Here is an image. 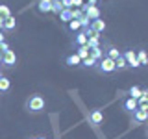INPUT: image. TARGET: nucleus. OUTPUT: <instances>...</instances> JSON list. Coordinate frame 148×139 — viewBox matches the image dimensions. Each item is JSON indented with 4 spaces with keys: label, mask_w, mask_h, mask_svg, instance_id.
Segmentation results:
<instances>
[{
    "label": "nucleus",
    "mask_w": 148,
    "mask_h": 139,
    "mask_svg": "<svg viewBox=\"0 0 148 139\" xmlns=\"http://www.w3.org/2000/svg\"><path fill=\"white\" fill-rule=\"evenodd\" d=\"M45 109V98L41 95H32L26 100V111L28 113H41Z\"/></svg>",
    "instance_id": "1"
},
{
    "label": "nucleus",
    "mask_w": 148,
    "mask_h": 139,
    "mask_svg": "<svg viewBox=\"0 0 148 139\" xmlns=\"http://www.w3.org/2000/svg\"><path fill=\"white\" fill-rule=\"evenodd\" d=\"M96 71L100 74H113L117 69H115V59H109V58H102L98 65H96Z\"/></svg>",
    "instance_id": "2"
},
{
    "label": "nucleus",
    "mask_w": 148,
    "mask_h": 139,
    "mask_svg": "<svg viewBox=\"0 0 148 139\" xmlns=\"http://www.w3.org/2000/svg\"><path fill=\"white\" fill-rule=\"evenodd\" d=\"M132 119H133V122H137V124L146 122V120H148V104H141V106H139V108L132 113Z\"/></svg>",
    "instance_id": "3"
},
{
    "label": "nucleus",
    "mask_w": 148,
    "mask_h": 139,
    "mask_svg": "<svg viewBox=\"0 0 148 139\" xmlns=\"http://www.w3.org/2000/svg\"><path fill=\"white\" fill-rule=\"evenodd\" d=\"M122 56H124V59H126L128 67H132V69H139V67H141L139 61H137V50L128 48V50H124V52H122Z\"/></svg>",
    "instance_id": "4"
},
{
    "label": "nucleus",
    "mask_w": 148,
    "mask_h": 139,
    "mask_svg": "<svg viewBox=\"0 0 148 139\" xmlns=\"http://www.w3.org/2000/svg\"><path fill=\"white\" fill-rule=\"evenodd\" d=\"M82 9H83V13L87 15V19H89V21L100 19V8H98V6H89V4H83Z\"/></svg>",
    "instance_id": "5"
},
{
    "label": "nucleus",
    "mask_w": 148,
    "mask_h": 139,
    "mask_svg": "<svg viewBox=\"0 0 148 139\" xmlns=\"http://www.w3.org/2000/svg\"><path fill=\"white\" fill-rule=\"evenodd\" d=\"M89 122H91V124H95V126L102 124V122H104V111L98 109V108L91 109V111H89Z\"/></svg>",
    "instance_id": "6"
},
{
    "label": "nucleus",
    "mask_w": 148,
    "mask_h": 139,
    "mask_svg": "<svg viewBox=\"0 0 148 139\" xmlns=\"http://www.w3.org/2000/svg\"><path fill=\"white\" fill-rule=\"evenodd\" d=\"M2 65H6V67H15L17 65V54L15 50H8L6 54H2Z\"/></svg>",
    "instance_id": "7"
},
{
    "label": "nucleus",
    "mask_w": 148,
    "mask_h": 139,
    "mask_svg": "<svg viewBox=\"0 0 148 139\" xmlns=\"http://www.w3.org/2000/svg\"><path fill=\"white\" fill-rule=\"evenodd\" d=\"M89 28H91L92 32H95V34H104L106 28H108V24H106V21L100 17V19H95V21H91Z\"/></svg>",
    "instance_id": "8"
},
{
    "label": "nucleus",
    "mask_w": 148,
    "mask_h": 139,
    "mask_svg": "<svg viewBox=\"0 0 148 139\" xmlns=\"http://www.w3.org/2000/svg\"><path fill=\"white\" fill-rule=\"evenodd\" d=\"M137 108H139V106H137V100L135 98H126V100L122 102V109L126 111V113H130V115H132Z\"/></svg>",
    "instance_id": "9"
},
{
    "label": "nucleus",
    "mask_w": 148,
    "mask_h": 139,
    "mask_svg": "<svg viewBox=\"0 0 148 139\" xmlns=\"http://www.w3.org/2000/svg\"><path fill=\"white\" fill-rule=\"evenodd\" d=\"M65 65H67V67H82V59L78 58L76 52H74V54H71V56L65 58Z\"/></svg>",
    "instance_id": "10"
},
{
    "label": "nucleus",
    "mask_w": 148,
    "mask_h": 139,
    "mask_svg": "<svg viewBox=\"0 0 148 139\" xmlns=\"http://www.w3.org/2000/svg\"><path fill=\"white\" fill-rule=\"evenodd\" d=\"M104 52H106V58H109V59H117L119 56L122 54V52L117 48V46H113V45H108V46L104 48Z\"/></svg>",
    "instance_id": "11"
},
{
    "label": "nucleus",
    "mask_w": 148,
    "mask_h": 139,
    "mask_svg": "<svg viewBox=\"0 0 148 139\" xmlns=\"http://www.w3.org/2000/svg\"><path fill=\"white\" fill-rule=\"evenodd\" d=\"M89 58L96 59V61H100L102 58H106V52L102 46H95V48H89Z\"/></svg>",
    "instance_id": "12"
},
{
    "label": "nucleus",
    "mask_w": 148,
    "mask_h": 139,
    "mask_svg": "<svg viewBox=\"0 0 148 139\" xmlns=\"http://www.w3.org/2000/svg\"><path fill=\"white\" fill-rule=\"evenodd\" d=\"M74 35H76V37L72 39V45H74V46H83V45H87V35L83 34V30L76 32Z\"/></svg>",
    "instance_id": "13"
},
{
    "label": "nucleus",
    "mask_w": 148,
    "mask_h": 139,
    "mask_svg": "<svg viewBox=\"0 0 148 139\" xmlns=\"http://www.w3.org/2000/svg\"><path fill=\"white\" fill-rule=\"evenodd\" d=\"M41 13H52V0H39V6H37Z\"/></svg>",
    "instance_id": "14"
},
{
    "label": "nucleus",
    "mask_w": 148,
    "mask_h": 139,
    "mask_svg": "<svg viewBox=\"0 0 148 139\" xmlns=\"http://www.w3.org/2000/svg\"><path fill=\"white\" fill-rule=\"evenodd\" d=\"M87 46H89V48L102 46V37H100V34H95L92 37H89V39H87Z\"/></svg>",
    "instance_id": "15"
},
{
    "label": "nucleus",
    "mask_w": 148,
    "mask_h": 139,
    "mask_svg": "<svg viewBox=\"0 0 148 139\" xmlns=\"http://www.w3.org/2000/svg\"><path fill=\"white\" fill-rule=\"evenodd\" d=\"M15 28H17V19L13 15L8 17L6 21H4V30H6V32H11V30H15Z\"/></svg>",
    "instance_id": "16"
},
{
    "label": "nucleus",
    "mask_w": 148,
    "mask_h": 139,
    "mask_svg": "<svg viewBox=\"0 0 148 139\" xmlns=\"http://www.w3.org/2000/svg\"><path fill=\"white\" fill-rule=\"evenodd\" d=\"M59 21L61 22H65V24H69V22L72 21V9H63L61 13H59Z\"/></svg>",
    "instance_id": "17"
},
{
    "label": "nucleus",
    "mask_w": 148,
    "mask_h": 139,
    "mask_svg": "<svg viewBox=\"0 0 148 139\" xmlns=\"http://www.w3.org/2000/svg\"><path fill=\"white\" fill-rule=\"evenodd\" d=\"M115 69H117V71H124V69H128V63H126V59H124L122 54L115 59Z\"/></svg>",
    "instance_id": "18"
},
{
    "label": "nucleus",
    "mask_w": 148,
    "mask_h": 139,
    "mask_svg": "<svg viewBox=\"0 0 148 139\" xmlns=\"http://www.w3.org/2000/svg\"><path fill=\"white\" fill-rule=\"evenodd\" d=\"M9 87H11V80H9L8 76H2L0 78V93L9 91Z\"/></svg>",
    "instance_id": "19"
},
{
    "label": "nucleus",
    "mask_w": 148,
    "mask_h": 139,
    "mask_svg": "<svg viewBox=\"0 0 148 139\" xmlns=\"http://www.w3.org/2000/svg\"><path fill=\"white\" fill-rule=\"evenodd\" d=\"M137 61L139 65H148V54H146V50H137Z\"/></svg>",
    "instance_id": "20"
},
{
    "label": "nucleus",
    "mask_w": 148,
    "mask_h": 139,
    "mask_svg": "<svg viewBox=\"0 0 148 139\" xmlns=\"http://www.w3.org/2000/svg\"><path fill=\"white\" fill-rule=\"evenodd\" d=\"M76 54H78V58H80V59H85V58H89V46H87V45H83V46H78Z\"/></svg>",
    "instance_id": "21"
},
{
    "label": "nucleus",
    "mask_w": 148,
    "mask_h": 139,
    "mask_svg": "<svg viewBox=\"0 0 148 139\" xmlns=\"http://www.w3.org/2000/svg\"><path fill=\"white\" fill-rule=\"evenodd\" d=\"M96 65H98V61H96V59H92V58L82 59V67H85V69H96Z\"/></svg>",
    "instance_id": "22"
},
{
    "label": "nucleus",
    "mask_w": 148,
    "mask_h": 139,
    "mask_svg": "<svg viewBox=\"0 0 148 139\" xmlns=\"http://www.w3.org/2000/svg\"><path fill=\"white\" fill-rule=\"evenodd\" d=\"M143 95V89L139 85H133V87H130V98H139V96Z\"/></svg>",
    "instance_id": "23"
},
{
    "label": "nucleus",
    "mask_w": 148,
    "mask_h": 139,
    "mask_svg": "<svg viewBox=\"0 0 148 139\" xmlns=\"http://www.w3.org/2000/svg\"><path fill=\"white\" fill-rule=\"evenodd\" d=\"M67 28H69V32L76 34V32H80V30H82V24H80V21H71V22L67 24Z\"/></svg>",
    "instance_id": "24"
},
{
    "label": "nucleus",
    "mask_w": 148,
    "mask_h": 139,
    "mask_svg": "<svg viewBox=\"0 0 148 139\" xmlns=\"http://www.w3.org/2000/svg\"><path fill=\"white\" fill-rule=\"evenodd\" d=\"M0 17H2V19L11 17V9H9V6H6V4H0Z\"/></svg>",
    "instance_id": "25"
},
{
    "label": "nucleus",
    "mask_w": 148,
    "mask_h": 139,
    "mask_svg": "<svg viewBox=\"0 0 148 139\" xmlns=\"http://www.w3.org/2000/svg\"><path fill=\"white\" fill-rule=\"evenodd\" d=\"M83 17V9L82 8H72V21H80Z\"/></svg>",
    "instance_id": "26"
},
{
    "label": "nucleus",
    "mask_w": 148,
    "mask_h": 139,
    "mask_svg": "<svg viewBox=\"0 0 148 139\" xmlns=\"http://www.w3.org/2000/svg\"><path fill=\"white\" fill-rule=\"evenodd\" d=\"M8 50H11V48H9V43H8V41H4V43H0V54H6Z\"/></svg>",
    "instance_id": "27"
},
{
    "label": "nucleus",
    "mask_w": 148,
    "mask_h": 139,
    "mask_svg": "<svg viewBox=\"0 0 148 139\" xmlns=\"http://www.w3.org/2000/svg\"><path fill=\"white\" fill-rule=\"evenodd\" d=\"M63 9H72V0H61Z\"/></svg>",
    "instance_id": "28"
},
{
    "label": "nucleus",
    "mask_w": 148,
    "mask_h": 139,
    "mask_svg": "<svg viewBox=\"0 0 148 139\" xmlns=\"http://www.w3.org/2000/svg\"><path fill=\"white\" fill-rule=\"evenodd\" d=\"M83 6V0H72V8H82Z\"/></svg>",
    "instance_id": "29"
},
{
    "label": "nucleus",
    "mask_w": 148,
    "mask_h": 139,
    "mask_svg": "<svg viewBox=\"0 0 148 139\" xmlns=\"http://www.w3.org/2000/svg\"><path fill=\"white\" fill-rule=\"evenodd\" d=\"M4 41H6V35H4V32L0 30V43H4Z\"/></svg>",
    "instance_id": "30"
},
{
    "label": "nucleus",
    "mask_w": 148,
    "mask_h": 139,
    "mask_svg": "<svg viewBox=\"0 0 148 139\" xmlns=\"http://www.w3.org/2000/svg\"><path fill=\"white\" fill-rule=\"evenodd\" d=\"M96 2H98V0H87V4H89V6H96Z\"/></svg>",
    "instance_id": "31"
},
{
    "label": "nucleus",
    "mask_w": 148,
    "mask_h": 139,
    "mask_svg": "<svg viewBox=\"0 0 148 139\" xmlns=\"http://www.w3.org/2000/svg\"><path fill=\"white\" fill-rule=\"evenodd\" d=\"M4 21H6V19H2V17H0V30H4Z\"/></svg>",
    "instance_id": "32"
},
{
    "label": "nucleus",
    "mask_w": 148,
    "mask_h": 139,
    "mask_svg": "<svg viewBox=\"0 0 148 139\" xmlns=\"http://www.w3.org/2000/svg\"><path fill=\"white\" fill-rule=\"evenodd\" d=\"M143 93H145V96H146V102H148V89H143Z\"/></svg>",
    "instance_id": "33"
},
{
    "label": "nucleus",
    "mask_w": 148,
    "mask_h": 139,
    "mask_svg": "<svg viewBox=\"0 0 148 139\" xmlns=\"http://www.w3.org/2000/svg\"><path fill=\"white\" fill-rule=\"evenodd\" d=\"M35 139H48L46 136H39V137H35Z\"/></svg>",
    "instance_id": "34"
},
{
    "label": "nucleus",
    "mask_w": 148,
    "mask_h": 139,
    "mask_svg": "<svg viewBox=\"0 0 148 139\" xmlns=\"http://www.w3.org/2000/svg\"><path fill=\"white\" fill-rule=\"evenodd\" d=\"M0 65H2V54H0Z\"/></svg>",
    "instance_id": "35"
},
{
    "label": "nucleus",
    "mask_w": 148,
    "mask_h": 139,
    "mask_svg": "<svg viewBox=\"0 0 148 139\" xmlns=\"http://www.w3.org/2000/svg\"><path fill=\"white\" fill-rule=\"evenodd\" d=\"M2 76H4V74H2V71H0V78H2Z\"/></svg>",
    "instance_id": "36"
},
{
    "label": "nucleus",
    "mask_w": 148,
    "mask_h": 139,
    "mask_svg": "<svg viewBox=\"0 0 148 139\" xmlns=\"http://www.w3.org/2000/svg\"><path fill=\"white\" fill-rule=\"evenodd\" d=\"M30 139H35V137H30Z\"/></svg>",
    "instance_id": "37"
}]
</instances>
